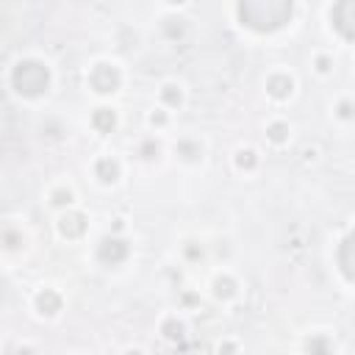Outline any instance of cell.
<instances>
[{"label":"cell","instance_id":"6da1fadb","mask_svg":"<svg viewBox=\"0 0 355 355\" xmlns=\"http://www.w3.org/2000/svg\"><path fill=\"white\" fill-rule=\"evenodd\" d=\"M8 83H11V89H14L17 97H22V100H39L53 86V69H50V64L44 58L25 55V58H17L14 61L11 75H8Z\"/></svg>","mask_w":355,"mask_h":355},{"label":"cell","instance_id":"30bf717a","mask_svg":"<svg viewBox=\"0 0 355 355\" xmlns=\"http://www.w3.org/2000/svg\"><path fill=\"white\" fill-rule=\"evenodd\" d=\"M44 200H47V205H50L55 214L69 211V208H78V191H75V186L67 183V180H58V183L47 186Z\"/></svg>","mask_w":355,"mask_h":355},{"label":"cell","instance_id":"d6986e66","mask_svg":"<svg viewBox=\"0 0 355 355\" xmlns=\"http://www.w3.org/2000/svg\"><path fill=\"white\" fill-rule=\"evenodd\" d=\"M178 252H180V261H183V263H189V266L202 263V261H205V255H208V252H205V244H202L200 239H183Z\"/></svg>","mask_w":355,"mask_h":355},{"label":"cell","instance_id":"9a60e30c","mask_svg":"<svg viewBox=\"0 0 355 355\" xmlns=\"http://www.w3.org/2000/svg\"><path fill=\"white\" fill-rule=\"evenodd\" d=\"M291 133H294V128H291V122H288V119H283V116H275V119H269V122L263 125L266 144H269V147H275V150L286 147V144L291 141Z\"/></svg>","mask_w":355,"mask_h":355},{"label":"cell","instance_id":"5bb4252c","mask_svg":"<svg viewBox=\"0 0 355 355\" xmlns=\"http://www.w3.org/2000/svg\"><path fill=\"white\" fill-rule=\"evenodd\" d=\"M155 105L166 108L169 114L180 111V108L186 105V89H183V83H180V80H164V83L158 86V103H155Z\"/></svg>","mask_w":355,"mask_h":355},{"label":"cell","instance_id":"ffe728a7","mask_svg":"<svg viewBox=\"0 0 355 355\" xmlns=\"http://www.w3.org/2000/svg\"><path fill=\"white\" fill-rule=\"evenodd\" d=\"M144 122H147V128H150V130H155V136H158L161 130H166V128L172 125V114H169L166 108H161V105H153V108L147 111Z\"/></svg>","mask_w":355,"mask_h":355},{"label":"cell","instance_id":"3957f363","mask_svg":"<svg viewBox=\"0 0 355 355\" xmlns=\"http://www.w3.org/2000/svg\"><path fill=\"white\" fill-rule=\"evenodd\" d=\"M263 92L275 105H283L297 94V75L291 69H272L263 78Z\"/></svg>","mask_w":355,"mask_h":355},{"label":"cell","instance_id":"603a6c76","mask_svg":"<svg viewBox=\"0 0 355 355\" xmlns=\"http://www.w3.org/2000/svg\"><path fill=\"white\" fill-rule=\"evenodd\" d=\"M338 247H341V263H338V269H341V275H344V283L349 286V283H352V263H349V255H347V252H349V227L344 230V239H341Z\"/></svg>","mask_w":355,"mask_h":355},{"label":"cell","instance_id":"83f0119b","mask_svg":"<svg viewBox=\"0 0 355 355\" xmlns=\"http://www.w3.org/2000/svg\"><path fill=\"white\" fill-rule=\"evenodd\" d=\"M119 355H147V352H144L141 347H125V349H122Z\"/></svg>","mask_w":355,"mask_h":355},{"label":"cell","instance_id":"8fae6325","mask_svg":"<svg viewBox=\"0 0 355 355\" xmlns=\"http://www.w3.org/2000/svg\"><path fill=\"white\" fill-rule=\"evenodd\" d=\"M89 128H92L97 136H111V133H116V128H119V111H116L114 105H108V103L94 105L92 114H89Z\"/></svg>","mask_w":355,"mask_h":355},{"label":"cell","instance_id":"f1b7e54d","mask_svg":"<svg viewBox=\"0 0 355 355\" xmlns=\"http://www.w3.org/2000/svg\"><path fill=\"white\" fill-rule=\"evenodd\" d=\"M319 158V150L316 147H305V161H316Z\"/></svg>","mask_w":355,"mask_h":355},{"label":"cell","instance_id":"9c48e42d","mask_svg":"<svg viewBox=\"0 0 355 355\" xmlns=\"http://www.w3.org/2000/svg\"><path fill=\"white\" fill-rule=\"evenodd\" d=\"M172 153L180 164L200 166L205 161V141L200 136H178V141L172 144Z\"/></svg>","mask_w":355,"mask_h":355},{"label":"cell","instance_id":"e0dca14e","mask_svg":"<svg viewBox=\"0 0 355 355\" xmlns=\"http://www.w3.org/2000/svg\"><path fill=\"white\" fill-rule=\"evenodd\" d=\"M0 247H3L6 252H22V250L28 247L25 230H22L19 225H14V222H3V225H0Z\"/></svg>","mask_w":355,"mask_h":355},{"label":"cell","instance_id":"52a82bcc","mask_svg":"<svg viewBox=\"0 0 355 355\" xmlns=\"http://www.w3.org/2000/svg\"><path fill=\"white\" fill-rule=\"evenodd\" d=\"M208 291H211V297H214L216 302L227 305V302L239 300V294H241V283H239V277H236L230 269H219V272L211 275V280H208Z\"/></svg>","mask_w":355,"mask_h":355},{"label":"cell","instance_id":"f546056e","mask_svg":"<svg viewBox=\"0 0 355 355\" xmlns=\"http://www.w3.org/2000/svg\"><path fill=\"white\" fill-rule=\"evenodd\" d=\"M78 355H80V352H78Z\"/></svg>","mask_w":355,"mask_h":355},{"label":"cell","instance_id":"5b68a950","mask_svg":"<svg viewBox=\"0 0 355 355\" xmlns=\"http://www.w3.org/2000/svg\"><path fill=\"white\" fill-rule=\"evenodd\" d=\"M31 308L39 319H58L64 311V294L55 286H39L31 297Z\"/></svg>","mask_w":355,"mask_h":355},{"label":"cell","instance_id":"7402d4cb","mask_svg":"<svg viewBox=\"0 0 355 355\" xmlns=\"http://www.w3.org/2000/svg\"><path fill=\"white\" fill-rule=\"evenodd\" d=\"M214 355H241V341L236 336H222L214 341Z\"/></svg>","mask_w":355,"mask_h":355},{"label":"cell","instance_id":"7a4b0ae2","mask_svg":"<svg viewBox=\"0 0 355 355\" xmlns=\"http://www.w3.org/2000/svg\"><path fill=\"white\" fill-rule=\"evenodd\" d=\"M122 83H125L122 67H119L116 61H108V58L94 61V64L89 67V72H86V86H89L94 94H100V97L116 94V92L122 89Z\"/></svg>","mask_w":355,"mask_h":355},{"label":"cell","instance_id":"4316f807","mask_svg":"<svg viewBox=\"0 0 355 355\" xmlns=\"http://www.w3.org/2000/svg\"><path fill=\"white\" fill-rule=\"evenodd\" d=\"M14 355H39V347L31 344V341H19V344L14 347Z\"/></svg>","mask_w":355,"mask_h":355},{"label":"cell","instance_id":"4fadbf2b","mask_svg":"<svg viewBox=\"0 0 355 355\" xmlns=\"http://www.w3.org/2000/svg\"><path fill=\"white\" fill-rule=\"evenodd\" d=\"M186 333H189V324H186V319H183L180 313L169 311V313H164V316L158 319V336H161L166 344H180V341L186 338Z\"/></svg>","mask_w":355,"mask_h":355},{"label":"cell","instance_id":"44dd1931","mask_svg":"<svg viewBox=\"0 0 355 355\" xmlns=\"http://www.w3.org/2000/svg\"><path fill=\"white\" fill-rule=\"evenodd\" d=\"M311 69H313L319 78L333 75V69H336V58H333V53H327V50H316V53L311 55Z\"/></svg>","mask_w":355,"mask_h":355},{"label":"cell","instance_id":"ba28073f","mask_svg":"<svg viewBox=\"0 0 355 355\" xmlns=\"http://www.w3.org/2000/svg\"><path fill=\"white\" fill-rule=\"evenodd\" d=\"M92 178L100 186H116L122 180V161L116 155H111V153H100L92 161Z\"/></svg>","mask_w":355,"mask_h":355},{"label":"cell","instance_id":"cb8c5ba5","mask_svg":"<svg viewBox=\"0 0 355 355\" xmlns=\"http://www.w3.org/2000/svg\"><path fill=\"white\" fill-rule=\"evenodd\" d=\"M333 116H336L338 122H352V119H355V103H352V97H341V100L333 105Z\"/></svg>","mask_w":355,"mask_h":355},{"label":"cell","instance_id":"ac0fdd59","mask_svg":"<svg viewBox=\"0 0 355 355\" xmlns=\"http://www.w3.org/2000/svg\"><path fill=\"white\" fill-rule=\"evenodd\" d=\"M302 352L305 355H338V344L330 333H311L302 341Z\"/></svg>","mask_w":355,"mask_h":355},{"label":"cell","instance_id":"484cf974","mask_svg":"<svg viewBox=\"0 0 355 355\" xmlns=\"http://www.w3.org/2000/svg\"><path fill=\"white\" fill-rule=\"evenodd\" d=\"M178 302H180V308H197L200 305V294L197 291H180V297H178Z\"/></svg>","mask_w":355,"mask_h":355},{"label":"cell","instance_id":"d4e9b609","mask_svg":"<svg viewBox=\"0 0 355 355\" xmlns=\"http://www.w3.org/2000/svg\"><path fill=\"white\" fill-rule=\"evenodd\" d=\"M108 233L111 236H125L128 233V216L125 214H114L111 216V225H108Z\"/></svg>","mask_w":355,"mask_h":355},{"label":"cell","instance_id":"2e32d148","mask_svg":"<svg viewBox=\"0 0 355 355\" xmlns=\"http://www.w3.org/2000/svg\"><path fill=\"white\" fill-rule=\"evenodd\" d=\"M136 158L141 161V164H158L161 158H164V141H161V136H155V133H147V136H141L139 141H136Z\"/></svg>","mask_w":355,"mask_h":355},{"label":"cell","instance_id":"7c38bea8","mask_svg":"<svg viewBox=\"0 0 355 355\" xmlns=\"http://www.w3.org/2000/svg\"><path fill=\"white\" fill-rule=\"evenodd\" d=\"M261 150L255 144H239L233 153H230V166L233 172L239 175H255L261 169Z\"/></svg>","mask_w":355,"mask_h":355},{"label":"cell","instance_id":"8992f818","mask_svg":"<svg viewBox=\"0 0 355 355\" xmlns=\"http://www.w3.org/2000/svg\"><path fill=\"white\" fill-rule=\"evenodd\" d=\"M86 230H89V216L80 208H69V211L55 214V233H58V239L80 241L86 236Z\"/></svg>","mask_w":355,"mask_h":355},{"label":"cell","instance_id":"277c9868","mask_svg":"<svg viewBox=\"0 0 355 355\" xmlns=\"http://www.w3.org/2000/svg\"><path fill=\"white\" fill-rule=\"evenodd\" d=\"M94 258H97V263H103V266H122V263L130 258V241H128L125 236H111V233H105V236L97 241V247H94Z\"/></svg>","mask_w":355,"mask_h":355}]
</instances>
